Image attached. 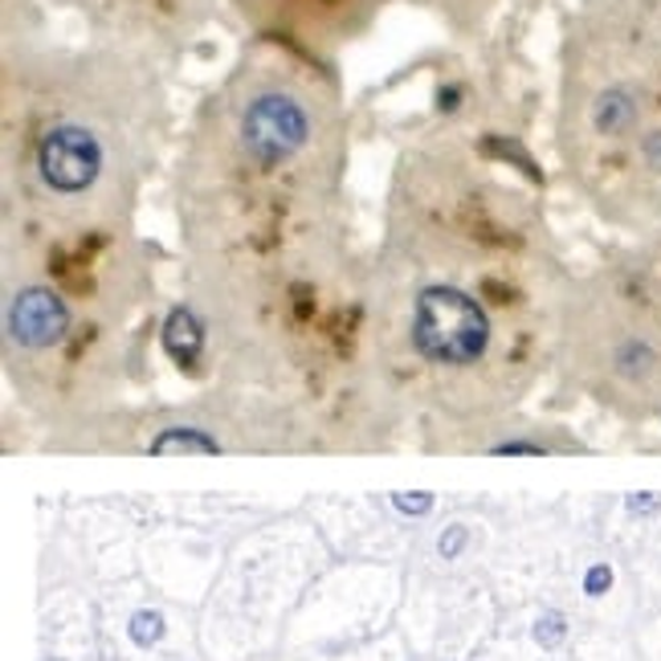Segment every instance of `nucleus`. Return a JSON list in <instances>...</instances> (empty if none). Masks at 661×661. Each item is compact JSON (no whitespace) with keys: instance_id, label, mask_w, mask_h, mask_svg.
Returning a JSON list of instances; mask_svg holds the SVG:
<instances>
[{"instance_id":"1","label":"nucleus","mask_w":661,"mask_h":661,"mask_svg":"<svg viewBox=\"0 0 661 661\" xmlns=\"http://www.w3.org/2000/svg\"><path fill=\"white\" fill-rule=\"evenodd\" d=\"M412 348L421 360L470 368L490 348V319L465 290L429 287L412 307Z\"/></svg>"},{"instance_id":"2","label":"nucleus","mask_w":661,"mask_h":661,"mask_svg":"<svg viewBox=\"0 0 661 661\" xmlns=\"http://www.w3.org/2000/svg\"><path fill=\"white\" fill-rule=\"evenodd\" d=\"M241 136L258 163H282L307 143V111L290 94H262L241 119Z\"/></svg>"},{"instance_id":"3","label":"nucleus","mask_w":661,"mask_h":661,"mask_svg":"<svg viewBox=\"0 0 661 661\" xmlns=\"http://www.w3.org/2000/svg\"><path fill=\"white\" fill-rule=\"evenodd\" d=\"M38 163L50 188H58V192H82V188H90L99 180L102 148L87 127H53L50 136L41 139Z\"/></svg>"},{"instance_id":"4","label":"nucleus","mask_w":661,"mask_h":661,"mask_svg":"<svg viewBox=\"0 0 661 661\" xmlns=\"http://www.w3.org/2000/svg\"><path fill=\"white\" fill-rule=\"evenodd\" d=\"M70 331V307L50 287H29L9 302V339L21 348H53Z\"/></svg>"},{"instance_id":"5","label":"nucleus","mask_w":661,"mask_h":661,"mask_svg":"<svg viewBox=\"0 0 661 661\" xmlns=\"http://www.w3.org/2000/svg\"><path fill=\"white\" fill-rule=\"evenodd\" d=\"M200 339L204 335H200L192 311L176 307L172 319H168V327H163V348H168V355H172L176 363H192L200 355Z\"/></svg>"},{"instance_id":"6","label":"nucleus","mask_w":661,"mask_h":661,"mask_svg":"<svg viewBox=\"0 0 661 661\" xmlns=\"http://www.w3.org/2000/svg\"><path fill=\"white\" fill-rule=\"evenodd\" d=\"M156 458H168V453H221V441L200 429H163L156 441L148 445Z\"/></svg>"},{"instance_id":"7","label":"nucleus","mask_w":661,"mask_h":661,"mask_svg":"<svg viewBox=\"0 0 661 661\" xmlns=\"http://www.w3.org/2000/svg\"><path fill=\"white\" fill-rule=\"evenodd\" d=\"M127 637L136 641L139 649H151L163 641V617L151 609H139L136 617H131V624H127Z\"/></svg>"},{"instance_id":"8","label":"nucleus","mask_w":661,"mask_h":661,"mask_svg":"<svg viewBox=\"0 0 661 661\" xmlns=\"http://www.w3.org/2000/svg\"><path fill=\"white\" fill-rule=\"evenodd\" d=\"M633 119V107L624 102V94H604V99L597 102V127L600 131H621L624 123Z\"/></svg>"},{"instance_id":"9","label":"nucleus","mask_w":661,"mask_h":661,"mask_svg":"<svg viewBox=\"0 0 661 661\" xmlns=\"http://www.w3.org/2000/svg\"><path fill=\"white\" fill-rule=\"evenodd\" d=\"M563 629H568V624H563V612H543L535 624V641L539 645H560Z\"/></svg>"},{"instance_id":"10","label":"nucleus","mask_w":661,"mask_h":661,"mask_svg":"<svg viewBox=\"0 0 661 661\" xmlns=\"http://www.w3.org/2000/svg\"><path fill=\"white\" fill-rule=\"evenodd\" d=\"M392 502H397V511L404 514H424L433 507V494H424V490H417V494H392Z\"/></svg>"},{"instance_id":"11","label":"nucleus","mask_w":661,"mask_h":661,"mask_svg":"<svg viewBox=\"0 0 661 661\" xmlns=\"http://www.w3.org/2000/svg\"><path fill=\"white\" fill-rule=\"evenodd\" d=\"M465 543V527H450L445 535H441V543H437V551H441V560H453L458 551H462Z\"/></svg>"},{"instance_id":"12","label":"nucleus","mask_w":661,"mask_h":661,"mask_svg":"<svg viewBox=\"0 0 661 661\" xmlns=\"http://www.w3.org/2000/svg\"><path fill=\"white\" fill-rule=\"evenodd\" d=\"M499 458H539L543 445H531V441H507V445H494Z\"/></svg>"},{"instance_id":"13","label":"nucleus","mask_w":661,"mask_h":661,"mask_svg":"<svg viewBox=\"0 0 661 661\" xmlns=\"http://www.w3.org/2000/svg\"><path fill=\"white\" fill-rule=\"evenodd\" d=\"M609 584H612V572L604 568V563H600V568H592V572H588L584 592H588V597H600V592H604Z\"/></svg>"},{"instance_id":"14","label":"nucleus","mask_w":661,"mask_h":661,"mask_svg":"<svg viewBox=\"0 0 661 661\" xmlns=\"http://www.w3.org/2000/svg\"><path fill=\"white\" fill-rule=\"evenodd\" d=\"M50 661H62V658H50Z\"/></svg>"}]
</instances>
